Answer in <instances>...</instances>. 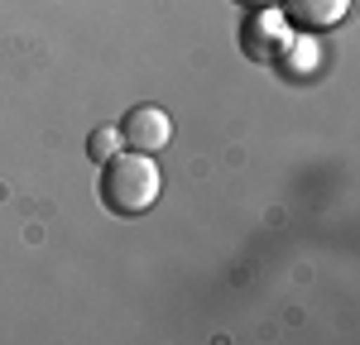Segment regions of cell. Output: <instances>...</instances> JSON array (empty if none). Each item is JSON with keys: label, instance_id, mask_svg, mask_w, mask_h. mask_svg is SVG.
I'll list each match as a JSON object with an SVG mask.
<instances>
[{"label": "cell", "instance_id": "1", "mask_svg": "<svg viewBox=\"0 0 360 345\" xmlns=\"http://www.w3.org/2000/svg\"><path fill=\"white\" fill-rule=\"evenodd\" d=\"M164 187V172L154 163V154H139V149H120L115 158H106L101 172V201L111 216H144Z\"/></svg>", "mask_w": 360, "mask_h": 345}, {"label": "cell", "instance_id": "2", "mask_svg": "<svg viewBox=\"0 0 360 345\" xmlns=\"http://www.w3.org/2000/svg\"><path fill=\"white\" fill-rule=\"evenodd\" d=\"M288 43H293V25H288L278 10H269V5H259V15L240 29V48H245V58H255V62H278Z\"/></svg>", "mask_w": 360, "mask_h": 345}, {"label": "cell", "instance_id": "3", "mask_svg": "<svg viewBox=\"0 0 360 345\" xmlns=\"http://www.w3.org/2000/svg\"><path fill=\"white\" fill-rule=\"evenodd\" d=\"M120 140L125 149H139V154H159L173 140V120L159 106H135V111L120 120Z\"/></svg>", "mask_w": 360, "mask_h": 345}, {"label": "cell", "instance_id": "4", "mask_svg": "<svg viewBox=\"0 0 360 345\" xmlns=\"http://www.w3.org/2000/svg\"><path fill=\"white\" fill-rule=\"evenodd\" d=\"M346 10H351V0H283L278 5V15L293 29H303V34H327V29H336L346 20Z\"/></svg>", "mask_w": 360, "mask_h": 345}, {"label": "cell", "instance_id": "5", "mask_svg": "<svg viewBox=\"0 0 360 345\" xmlns=\"http://www.w3.org/2000/svg\"><path fill=\"white\" fill-rule=\"evenodd\" d=\"M278 62H283L293 77H307V72L317 67V43H312V34H303V39L293 34V43L283 48V58H278Z\"/></svg>", "mask_w": 360, "mask_h": 345}, {"label": "cell", "instance_id": "6", "mask_svg": "<svg viewBox=\"0 0 360 345\" xmlns=\"http://www.w3.org/2000/svg\"><path fill=\"white\" fill-rule=\"evenodd\" d=\"M120 149H125V140H120V125H101V130H91V140H86V154H91L96 163L115 158Z\"/></svg>", "mask_w": 360, "mask_h": 345}, {"label": "cell", "instance_id": "7", "mask_svg": "<svg viewBox=\"0 0 360 345\" xmlns=\"http://www.w3.org/2000/svg\"><path fill=\"white\" fill-rule=\"evenodd\" d=\"M236 5H250V10H259V5H274V0H236Z\"/></svg>", "mask_w": 360, "mask_h": 345}]
</instances>
